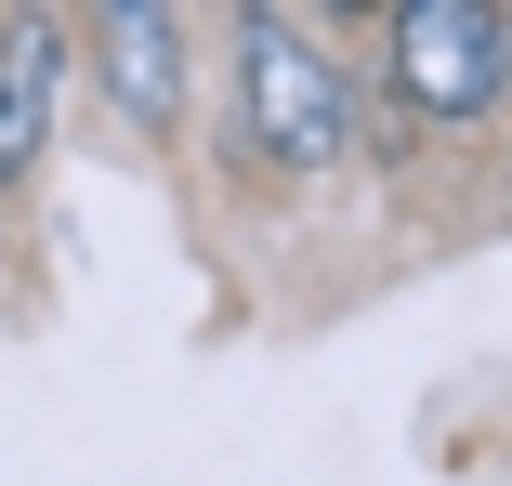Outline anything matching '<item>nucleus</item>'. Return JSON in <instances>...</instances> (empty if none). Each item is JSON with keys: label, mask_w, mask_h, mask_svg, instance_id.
<instances>
[{"label": "nucleus", "mask_w": 512, "mask_h": 486, "mask_svg": "<svg viewBox=\"0 0 512 486\" xmlns=\"http://www.w3.org/2000/svg\"><path fill=\"white\" fill-rule=\"evenodd\" d=\"M355 132V92H342V53L289 14H250L237 27V145L263 171H329Z\"/></svg>", "instance_id": "obj_1"}, {"label": "nucleus", "mask_w": 512, "mask_h": 486, "mask_svg": "<svg viewBox=\"0 0 512 486\" xmlns=\"http://www.w3.org/2000/svg\"><path fill=\"white\" fill-rule=\"evenodd\" d=\"M381 53H394V92L421 119H486L512 92V14H486V0H407L381 27Z\"/></svg>", "instance_id": "obj_2"}, {"label": "nucleus", "mask_w": 512, "mask_h": 486, "mask_svg": "<svg viewBox=\"0 0 512 486\" xmlns=\"http://www.w3.org/2000/svg\"><path fill=\"white\" fill-rule=\"evenodd\" d=\"M79 53H92V79H106V106L132 119V132H184V14H92L79 27Z\"/></svg>", "instance_id": "obj_3"}, {"label": "nucleus", "mask_w": 512, "mask_h": 486, "mask_svg": "<svg viewBox=\"0 0 512 486\" xmlns=\"http://www.w3.org/2000/svg\"><path fill=\"white\" fill-rule=\"evenodd\" d=\"M53 106H66V27L14 14L0 27V184H27L53 158Z\"/></svg>", "instance_id": "obj_4"}]
</instances>
